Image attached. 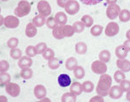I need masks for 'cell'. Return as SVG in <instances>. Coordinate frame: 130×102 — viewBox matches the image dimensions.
Returning a JSON list of instances; mask_svg holds the SVG:
<instances>
[{
    "label": "cell",
    "mask_w": 130,
    "mask_h": 102,
    "mask_svg": "<svg viewBox=\"0 0 130 102\" xmlns=\"http://www.w3.org/2000/svg\"><path fill=\"white\" fill-rule=\"evenodd\" d=\"M112 81L111 77L109 75L104 74L101 75L96 87L97 93L102 96L107 95Z\"/></svg>",
    "instance_id": "obj_1"
},
{
    "label": "cell",
    "mask_w": 130,
    "mask_h": 102,
    "mask_svg": "<svg viewBox=\"0 0 130 102\" xmlns=\"http://www.w3.org/2000/svg\"><path fill=\"white\" fill-rule=\"evenodd\" d=\"M31 6L27 1L22 0L18 3V6L14 10L15 14L19 17L26 16L29 13Z\"/></svg>",
    "instance_id": "obj_2"
},
{
    "label": "cell",
    "mask_w": 130,
    "mask_h": 102,
    "mask_svg": "<svg viewBox=\"0 0 130 102\" xmlns=\"http://www.w3.org/2000/svg\"><path fill=\"white\" fill-rule=\"evenodd\" d=\"M37 8L40 14L44 17L49 15L51 12V7L48 3L45 0H41L37 5Z\"/></svg>",
    "instance_id": "obj_3"
},
{
    "label": "cell",
    "mask_w": 130,
    "mask_h": 102,
    "mask_svg": "<svg viewBox=\"0 0 130 102\" xmlns=\"http://www.w3.org/2000/svg\"><path fill=\"white\" fill-rule=\"evenodd\" d=\"M120 11L119 6L115 4L109 5L106 10V14L110 19L113 20L116 18L119 15Z\"/></svg>",
    "instance_id": "obj_4"
},
{
    "label": "cell",
    "mask_w": 130,
    "mask_h": 102,
    "mask_svg": "<svg viewBox=\"0 0 130 102\" xmlns=\"http://www.w3.org/2000/svg\"><path fill=\"white\" fill-rule=\"evenodd\" d=\"M65 10L68 14L73 15L79 11L80 6L78 3L74 0H69L67 3L65 7Z\"/></svg>",
    "instance_id": "obj_5"
},
{
    "label": "cell",
    "mask_w": 130,
    "mask_h": 102,
    "mask_svg": "<svg viewBox=\"0 0 130 102\" xmlns=\"http://www.w3.org/2000/svg\"><path fill=\"white\" fill-rule=\"evenodd\" d=\"M7 93L12 97H15L19 94L20 89L19 85L15 83H8L5 87Z\"/></svg>",
    "instance_id": "obj_6"
},
{
    "label": "cell",
    "mask_w": 130,
    "mask_h": 102,
    "mask_svg": "<svg viewBox=\"0 0 130 102\" xmlns=\"http://www.w3.org/2000/svg\"><path fill=\"white\" fill-rule=\"evenodd\" d=\"M119 31V27L118 24L115 22H111L106 26L105 32L106 36L111 37L117 34Z\"/></svg>",
    "instance_id": "obj_7"
},
{
    "label": "cell",
    "mask_w": 130,
    "mask_h": 102,
    "mask_svg": "<svg viewBox=\"0 0 130 102\" xmlns=\"http://www.w3.org/2000/svg\"><path fill=\"white\" fill-rule=\"evenodd\" d=\"M91 69L94 73L101 74H103L106 72L107 67L106 65L103 62L96 60L92 63Z\"/></svg>",
    "instance_id": "obj_8"
},
{
    "label": "cell",
    "mask_w": 130,
    "mask_h": 102,
    "mask_svg": "<svg viewBox=\"0 0 130 102\" xmlns=\"http://www.w3.org/2000/svg\"><path fill=\"white\" fill-rule=\"evenodd\" d=\"M4 22L5 25L7 27L13 28L18 26L19 21L16 17L13 16L9 15L5 18Z\"/></svg>",
    "instance_id": "obj_9"
},
{
    "label": "cell",
    "mask_w": 130,
    "mask_h": 102,
    "mask_svg": "<svg viewBox=\"0 0 130 102\" xmlns=\"http://www.w3.org/2000/svg\"><path fill=\"white\" fill-rule=\"evenodd\" d=\"M108 92L109 96L111 98L117 99L122 96L123 91L120 87L118 86H114L110 88Z\"/></svg>",
    "instance_id": "obj_10"
},
{
    "label": "cell",
    "mask_w": 130,
    "mask_h": 102,
    "mask_svg": "<svg viewBox=\"0 0 130 102\" xmlns=\"http://www.w3.org/2000/svg\"><path fill=\"white\" fill-rule=\"evenodd\" d=\"M116 64L118 68L123 71L127 72L130 70V62L126 59H118L117 61Z\"/></svg>",
    "instance_id": "obj_11"
},
{
    "label": "cell",
    "mask_w": 130,
    "mask_h": 102,
    "mask_svg": "<svg viewBox=\"0 0 130 102\" xmlns=\"http://www.w3.org/2000/svg\"><path fill=\"white\" fill-rule=\"evenodd\" d=\"M128 51H129L124 45H121L116 48L115 51V54L118 58L122 59L126 57Z\"/></svg>",
    "instance_id": "obj_12"
},
{
    "label": "cell",
    "mask_w": 130,
    "mask_h": 102,
    "mask_svg": "<svg viewBox=\"0 0 130 102\" xmlns=\"http://www.w3.org/2000/svg\"><path fill=\"white\" fill-rule=\"evenodd\" d=\"M58 81L60 85L63 87L69 86L71 82L70 77L66 74H62L59 75L58 77Z\"/></svg>",
    "instance_id": "obj_13"
},
{
    "label": "cell",
    "mask_w": 130,
    "mask_h": 102,
    "mask_svg": "<svg viewBox=\"0 0 130 102\" xmlns=\"http://www.w3.org/2000/svg\"><path fill=\"white\" fill-rule=\"evenodd\" d=\"M37 29L32 23H30L27 25L25 29V34L29 37H34L36 34Z\"/></svg>",
    "instance_id": "obj_14"
},
{
    "label": "cell",
    "mask_w": 130,
    "mask_h": 102,
    "mask_svg": "<svg viewBox=\"0 0 130 102\" xmlns=\"http://www.w3.org/2000/svg\"><path fill=\"white\" fill-rule=\"evenodd\" d=\"M55 18L57 23L61 26L65 25L67 21L66 15L62 12L57 13L55 15Z\"/></svg>",
    "instance_id": "obj_15"
},
{
    "label": "cell",
    "mask_w": 130,
    "mask_h": 102,
    "mask_svg": "<svg viewBox=\"0 0 130 102\" xmlns=\"http://www.w3.org/2000/svg\"><path fill=\"white\" fill-rule=\"evenodd\" d=\"M32 63V60L30 58L24 56L20 59L18 62V64L20 68H23L30 66Z\"/></svg>",
    "instance_id": "obj_16"
},
{
    "label": "cell",
    "mask_w": 130,
    "mask_h": 102,
    "mask_svg": "<svg viewBox=\"0 0 130 102\" xmlns=\"http://www.w3.org/2000/svg\"><path fill=\"white\" fill-rule=\"evenodd\" d=\"M45 19L44 16L41 15H38L33 18L32 22L34 25L39 27L43 26L45 24Z\"/></svg>",
    "instance_id": "obj_17"
},
{
    "label": "cell",
    "mask_w": 130,
    "mask_h": 102,
    "mask_svg": "<svg viewBox=\"0 0 130 102\" xmlns=\"http://www.w3.org/2000/svg\"><path fill=\"white\" fill-rule=\"evenodd\" d=\"M82 86L81 84L78 82H74L71 85L70 90L73 93L76 95L80 94L82 91Z\"/></svg>",
    "instance_id": "obj_18"
},
{
    "label": "cell",
    "mask_w": 130,
    "mask_h": 102,
    "mask_svg": "<svg viewBox=\"0 0 130 102\" xmlns=\"http://www.w3.org/2000/svg\"><path fill=\"white\" fill-rule=\"evenodd\" d=\"M46 92L45 88L41 85L37 86L35 89V94L38 98H41L44 97L46 94Z\"/></svg>",
    "instance_id": "obj_19"
},
{
    "label": "cell",
    "mask_w": 130,
    "mask_h": 102,
    "mask_svg": "<svg viewBox=\"0 0 130 102\" xmlns=\"http://www.w3.org/2000/svg\"><path fill=\"white\" fill-rule=\"evenodd\" d=\"M62 31L64 37H71L73 35L74 33L73 27L69 25L62 26Z\"/></svg>",
    "instance_id": "obj_20"
},
{
    "label": "cell",
    "mask_w": 130,
    "mask_h": 102,
    "mask_svg": "<svg viewBox=\"0 0 130 102\" xmlns=\"http://www.w3.org/2000/svg\"><path fill=\"white\" fill-rule=\"evenodd\" d=\"M119 14V19L121 21L126 22L129 20L130 13L128 10L123 9L121 11Z\"/></svg>",
    "instance_id": "obj_21"
},
{
    "label": "cell",
    "mask_w": 130,
    "mask_h": 102,
    "mask_svg": "<svg viewBox=\"0 0 130 102\" xmlns=\"http://www.w3.org/2000/svg\"><path fill=\"white\" fill-rule=\"evenodd\" d=\"M62 26H57L52 31V34L53 36L56 39H60L64 37L62 31Z\"/></svg>",
    "instance_id": "obj_22"
},
{
    "label": "cell",
    "mask_w": 130,
    "mask_h": 102,
    "mask_svg": "<svg viewBox=\"0 0 130 102\" xmlns=\"http://www.w3.org/2000/svg\"><path fill=\"white\" fill-rule=\"evenodd\" d=\"M87 50L86 45L83 42L77 43L75 46V50L78 54H83L85 53Z\"/></svg>",
    "instance_id": "obj_23"
},
{
    "label": "cell",
    "mask_w": 130,
    "mask_h": 102,
    "mask_svg": "<svg viewBox=\"0 0 130 102\" xmlns=\"http://www.w3.org/2000/svg\"><path fill=\"white\" fill-rule=\"evenodd\" d=\"M99 56V59L101 61L106 63L108 62L110 59V54L108 51L104 50L100 52Z\"/></svg>",
    "instance_id": "obj_24"
},
{
    "label": "cell",
    "mask_w": 130,
    "mask_h": 102,
    "mask_svg": "<svg viewBox=\"0 0 130 102\" xmlns=\"http://www.w3.org/2000/svg\"><path fill=\"white\" fill-rule=\"evenodd\" d=\"M81 21L86 27H89L92 26L93 23V19L90 15H85L81 18Z\"/></svg>",
    "instance_id": "obj_25"
},
{
    "label": "cell",
    "mask_w": 130,
    "mask_h": 102,
    "mask_svg": "<svg viewBox=\"0 0 130 102\" xmlns=\"http://www.w3.org/2000/svg\"><path fill=\"white\" fill-rule=\"evenodd\" d=\"M103 28L99 25H95L93 26L90 29V33L94 36H98L102 33Z\"/></svg>",
    "instance_id": "obj_26"
},
{
    "label": "cell",
    "mask_w": 130,
    "mask_h": 102,
    "mask_svg": "<svg viewBox=\"0 0 130 102\" xmlns=\"http://www.w3.org/2000/svg\"><path fill=\"white\" fill-rule=\"evenodd\" d=\"M11 77L8 73L5 72L0 73V83L3 85L7 84L10 82Z\"/></svg>",
    "instance_id": "obj_27"
},
{
    "label": "cell",
    "mask_w": 130,
    "mask_h": 102,
    "mask_svg": "<svg viewBox=\"0 0 130 102\" xmlns=\"http://www.w3.org/2000/svg\"><path fill=\"white\" fill-rule=\"evenodd\" d=\"M82 88L83 90L87 93L91 92L93 89L94 86L93 84L90 81H86L83 84Z\"/></svg>",
    "instance_id": "obj_28"
},
{
    "label": "cell",
    "mask_w": 130,
    "mask_h": 102,
    "mask_svg": "<svg viewBox=\"0 0 130 102\" xmlns=\"http://www.w3.org/2000/svg\"><path fill=\"white\" fill-rule=\"evenodd\" d=\"M21 77L23 78L27 79L31 77L32 75L31 70L27 68H23L20 73Z\"/></svg>",
    "instance_id": "obj_29"
},
{
    "label": "cell",
    "mask_w": 130,
    "mask_h": 102,
    "mask_svg": "<svg viewBox=\"0 0 130 102\" xmlns=\"http://www.w3.org/2000/svg\"><path fill=\"white\" fill-rule=\"evenodd\" d=\"M74 74L76 78L78 79L83 78L85 74V71L83 68L81 66L77 67L74 71Z\"/></svg>",
    "instance_id": "obj_30"
},
{
    "label": "cell",
    "mask_w": 130,
    "mask_h": 102,
    "mask_svg": "<svg viewBox=\"0 0 130 102\" xmlns=\"http://www.w3.org/2000/svg\"><path fill=\"white\" fill-rule=\"evenodd\" d=\"M73 28L74 32L80 33L82 32L84 29V25L82 22L76 21L74 23Z\"/></svg>",
    "instance_id": "obj_31"
},
{
    "label": "cell",
    "mask_w": 130,
    "mask_h": 102,
    "mask_svg": "<svg viewBox=\"0 0 130 102\" xmlns=\"http://www.w3.org/2000/svg\"><path fill=\"white\" fill-rule=\"evenodd\" d=\"M76 99V96L73 94L70 93H66L62 96V101L75 102Z\"/></svg>",
    "instance_id": "obj_32"
},
{
    "label": "cell",
    "mask_w": 130,
    "mask_h": 102,
    "mask_svg": "<svg viewBox=\"0 0 130 102\" xmlns=\"http://www.w3.org/2000/svg\"><path fill=\"white\" fill-rule=\"evenodd\" d=\"M10 57L14 59L19 58L22 55V52L19 49L13 48L10 50Z\"/></svg>",
    "instance_id": "obj_33"
},
{
    "label": "cell",
    "mask_w": 130,
    "mask_h": 102,
    "mask_svg": "<svg viewBox=\"0 0 130 102\" xmlns=\"http://www.w3.org/2000/svg\"><path fill=\"white\" fill-rule=\"evenodd\" d=\"M77 64L76 59L74 57L69 58L67 60L66 65L67 68L69 70L73 69L76 66Z\"/></svg>",
    "instance_id": "obj_34"
},
{
    "label": "cell",
    "mask_w": 130,
    "mask_h": 102,
    "mask_svg": "<svg viewBox=\"0 0 130 102\" xmlns=\"http://www.w3.org/2000/svg\"><path fill=\"white\" fill-rule=\"evenodd\" d=\"M46 24L49 28L53 29L57 26L58 23L55 18L53 17H51L47 19Z\"/></svg>",
    "instance_id": "obj_35"
},
{
    "label": "cell",
    "mask_w": 130,
    "mask_h": 102,
    "mask_svg": "<svg viewBox=\"0 0 130 102\" xmlns=\"http://www.w3.org/2000/svg\"><path fill=\"white\" fill-rule=\"evenodd\" d=\"M114 77L115 81L117 82L120 83L125 78V76L123 72L118 70L114 73Z\"/></svg>",
    "instance_id": "obj_36"
},
{
    "label": "cell",
    "mask_w": 130,
    "mask_h": 102,
    "mask_svg": "<svg viewBox=\"0 0 130 102\" xmlns=\"http://www.w3.org/2000/svg\"><path fill=\"white\" fill-rule=\"evenodd\" d=\"M120 87L123 91H130V81L127 80H123L121 82Z\"/></svg>",
    "instance_id": "obj_37"
},
{
    "label": "cell",
    "mask_w": 130,
    "mask_h": 102,
    "mask_svg": "<svg viewBox=\"0 0 130 102\" xmlns=\"http://www.w3.org/2000/svg\"><path fill=\"white\" fill-rule=\"evenodd\" d=\"M19 43L18 39L15 37H12L9 39L7 42L8 47L11 48H15L18 45Z\"/></svg>",
    "instance_id": "obj_38"
},
{
    "label": "cell",
    "mask_w": 130,
    "mask_h": 102,
    "mask_svg": "<svg viewBox=\"0 0 130 102\" xmlns=\"http://www.w3.org/2000/svg\"><path fill=\"white\" fill-rule=\"evenodd\" d=\"M46 44L44 43H41L37 44L35 47L37 53L41 54L46 49Z\"/></svg>",
    "instance_id": "obj_39"
},
{
    "label": "cell",
    "mask_w": 130,
    "mask_h": 102,
    "mask_svg": "<svg viewBox=\"0 0 130 102\" xmlns=\"http://www.w3.org/2000/svg\"><path fill=\"white\" fill-rule=\"evenodd\" d=\"M9 65L6 60H2L0 61V72H5L8 69Z\"/></svg>",
    "instance_id": "obj_40"
},
{
    "label": "cell",
    "mask_w": 130,
    "mask_h": 102,
    "mask_svg": "<svg viewBox=\"0 0 130 102\" xmlns=\"http://www.w3.org/2000/svg\"><path fill=\"white\" fill-rule=\"evenodd\" d=\"M43 56L46 59H50L53 57L54 52L51 49L48 48L46 49L43 53Z\"/></svg>",
    "instance_id": "obj_41"
},
{
    "label": "cell",
    "mask_w": 130,
    "mask_h": 102,
    "mask_svg": "<svg viewBox=\"0 0 130 102\" xmlns=\"http://www.w3.org/2000/svg\"><path fill=\"white\" fill-rule=\"evenodd\" d=\"M25 52L27 55L31 57L34 56L37 54L35 47L31 46L27 47Z\"/></svg>",
    "instance_id": "obj_42"
},
{
    "label": "cell",
    "mask_w": 130,
    "mask_h": 102,
    "mask_svg": "<svg viewBox=\"0 0 130 102\" xmlns=\"http://www.w3.org/2000/svg\"><path fill=\"white\" fill-rule=\"evenodd\" d=\"M83 4L87 5H94L98 4L103 0H80Z\"/></svg>",
    "instance_id": "obj_43"
},
{
    "label": "cell",
    "mask_w": 130,
    "mask_h": 102,
    "mask_svg": "<svg viewBox=\"0 0 130 102\" xmlns=\"http://www.w3.org/2000/svg\"><path fill=\"white\" fill-rule=\"evenodd\" d=\"M49 65L51 68L55 69L58 67L59 65L57 59L56 58H53L49 61Z\"/></svg>",
    "instance_id": "obj_44"
},
{
    "label": "cell",
    "mask_w": 130,
    "mask_h": 102,
    "mask_svg": "<svg viewBox=\"0 0 130 102\" xmlns=\"http://www.w3.org/2000/svg\"><path fill=\"white\" fill-rule=\"evenodd\" d=\"M103 98L100 96H96L92 97L90 99V102H103Z\"/></svg>",
    "instance_id": "obj_45"
},
{
    "label": "cell",
    "mask_w": 130,
    "mask_h": 102,
    "mask_svg": "<svg viewBox=\"0 0 130 102\" xmlns=\"http://www.w3.org/2000/svg\"><path fill=\"white\" fill-rule=\"evenodd\" d=\"M69 0H57V3L59 7L63 8Z\"/></svg>",
    "instance_id": "obj_46"
},
{
    "label": "cell",
    "mask_w": 130,
    "mask_h": 102,
    "mask_svg": "<svg viewBox=\"0 0 130 102\" xmlns=\"http://www.w3.org/2000/svg\"><path fill=\"white\" fill-rule=\"evenodd\" d=\"M8 101L7 97L4 95L0 96V102H6Z\"/></svg>",
    "instance_id": "obj_47"
},
{
    "label": "cell",
    "mask_w": 130,
    "mask_h": 102,
    "mask_svg": "<svg viewBox=\"0 0 130 102\" xmlns=\"http://www.w3.org/2000/svg\"><path fill=\"white\" fill-rule=\"evenodd\" d=\"M124 45L126 46L129 51L130 49V41L127 40L124 43Z\"/></svg>",
    "instance_id": "obj_48"
},
{
    "label": "cell",
    "mask_w": 130,
    "mask_h": 102,
    "mask_svg": "<svg viewBox=\"0 0 130 102\" xmlns=\"http://www.w3.org/2000/svg\"><path fill=\"white\" fill-rule=\"evenodd\" d=\"M106 1L108 4H111L116 2L117 0H106Z\"/></svg>",
    "instance_id": "obj_49"
},
{
    "label": "cell",
    "mask_w": 130,
    "mask_h": 102,
    "mask_svg": "<svg viewBox=\"0 0 130 102\" xmlns=\"http://www.w3.org/2000/svg\"><path fill=\"white\" fill-rule=\"evenodd\" d=\"M4 19L3 16L0 15V26H2L4 22Z\"/></svg>",
    "instance_id": "obj_50"
},
{
    "label": "cell",
    "mask_w": 130,
    "mask_h": 102,
    "mask_svg": "<svg viewBox=\"0 0 130 102\" xmlns=\"http://www.w3.org/2000/svg\"><path fill=\"white\" fill-rule=\"evenodd\" d=\"M1 0L2 1H8V0Z\"/></svg>",
    "instance_id": "obj_51"
},
{
    "label": "cell",
    "mask_w": 130,
    "mask_h": 102,
    "mask_svg": "<svg viewBox=\"0 0 130 102\" xmlns=\"http://www.w3.org/2000/svg\"><path fill=\"white\" fill-rule=\"evenodd\" d=\"M1 8L0 7V13L1 12Z\"/></svg>",
    "instance_id": "obj_52"
}]
</instances>
